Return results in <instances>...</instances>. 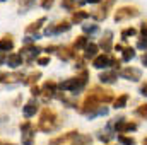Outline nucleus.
<instances>
[{
	"mask_svg": "<svg viewBox=\"0 0 147 145\" xmlns=\"http://www.w3.org/2000/svg\"><path fill=\"white\" fill-rule=\"evenodd\" d=\"M135 113H137L140 118H146L147 119V104H140L139 108L135 109Z\"/></svg>",
	"mask_w": 147,
	"mask_h": 145,
	"instance_id": "31",
	"label": "nucleus"
},
{
	"mask_svg": "<svg viewBox=\"0 0 147 145\" xmlns=\"http://www.w3.org/2000/svg\"><path fill=\"white\" fill-rule=\"evenodd\" d=\"M115 50H116V51H121V50H123V46H120V44H116V46H115Z\"/></svg>",
	"mask_w": 147,
	"mask_h": 145,
	"instance_id": "45",
	"label": "nucleus"
},
{
	"mask_svg": "<svg viewBox=\"0 0 147 145\" xmlns=\"http://www.w3.org/2000/svg\"><path fill=\"white\" fill-rule=\"evenodd\" d=\"M38 79H41V72H33V73H29L28 77H24L22 82H24L26 85H34Z\"/></svg>",
	"mask_w": 147,
	"mask_h": 145,
	"instance_id": "23",
	"label": "nucleus"
},
{
	"mask_svg": "<svg viewBox=\"0 0 147 145\" xmlns=\"http://www.w3.org/2000/svg\"><path fill=\"white\" fill-rule=\"evenodd\" d=\"M116 79H118L116 72H105V73H101V75H99V80H101L103 84H113Z\"/></svg>",
	"mask_w": 147,
	"mask_h": 145,
	"instance_id": "20",
	"label": "nucleus"
},
{
	"mask_svg": "<svg viewBox=\"0 0 147 145\" xmlns=\"http://www.w3.org/2000/svg\"><path fill=\"white\" fill-rule=\"evenodd\" d=\"M53 3H55V0H43V2H41V7H43L45 10H48V9L53 7Z\"/></svg>",
	"mask_w": 147,
	"mask_h": 145,
	"instance_id": "34",
	"label": "nucleus"
},
{
	"mask_svg": "<svg viewBox=\"0 0 147 145\" xmlns=\"http://www.w3.org/2000/svg\"><path fill=\"white\" fill-rule=\"evenodd\" d=\"M86 82H87V72L82 70V75H80V77H74V79H69V80L62 82V84H60V89L70 91L74 94H77V92L86 85Z\"/></svg>",
	"mask_w": 147,
	"mask_h": 145,
	"instance_id": "2",
	"label": "nucleus"
},
{
	"mask_svg": "<svg viewBox=\"0 0 147 145\" xmlns=\"http://www.w3.org/2000/svg\"><path fill=\"white\" fill-rule=\"evenodd\" d=\"M0 2H5V0H0Z\"/></svg>",
	"mask_w": 147,
	"mask_h": 145,
	"instance_id": "49",
	"label": "nucleus"
},
{
	"mask_svg": "<svg viewBox=\"0 0 147 145\" xmlns=\"http://www.w3.org/2000/svg\"><path fill=\"white\" fill-rule=\"evenodd\" d=\"M50 63V58L48 56H41V58H38V65H48Z\"/></svg>",
	"mask_w": 147,
	"mask_h": 145,
	"instance_id": "38",
	"label": "nucleus"
},
{
	"mask_svg": "<svg viewBox=\"0 0 147 145\" xmlns=\"http://www.w3.org/2000/svg\"><path fill=\"white\" fill-rule=\"evenodd\" d=\"M86 2H87V3H99L101 0H86Z\"/></svg>",
	"mask_w": 147,
	"mask_h": 145,
	"instance_id": "44",
	"label": "nucleus"
},
{
	"mask_svg": "<svg viewBox=\"0 0 147 145\" xmlns=\"http://www.w3.org/2000/svg\"><path fill=\"white\" fill-rule=\"evenodd\" d=\"M140 92H142V96H147V82L140 87Z\"/></svg>",
	"mask_w": 147,
	"mask_h": 145,
	"instance_id": "42",
	"label": "nucleus"
},
{
	"mask_svg": "<svg viewBox=\"0 0 147 145\" xmlns=\"http://www.w3.org/2000/svg\"><path fill=\"white\" fill-rule=\"evenodd\" d=\"M14 48V41L10 36H5L0 39V53H5V51H10Z\"/></svg>",
	"mask_w": 147,
	"mask_h": 145,
	"instance_id": "18",
	"label": "nucleus"
},
{
	"mask_svg": "<svg viewBox=\"0 0 147 145\" xmlns=\"http://www.w3.org/2000/svg\"><path fill=\"white\" fill-rule=\"evenodd\" d=\"M62 7L67 10H74L75 9V0H62Z\"/></svg>",
	"mask_w": 147,
	"mask_h": 145,
	"instance_id": "32",
	"label": "nucleus"
},
{
	"mask_svg": "<svg viewBox=\"0 0 147 145\" xmlns=\"http://www.w3.org/2000/svg\"><path fill=\"white\" fill-rule=\"evenodd\" d=\"M3 77H5V73H3V72H0V82L3 80Z\"/></svg>",
	"mask_w": 147,
	"mask_h": 145,
	"instance_id": "46",
	"label": "nucleus"
},
{
	"mask_svg": "<svg viewBox=\"0 0 147 145\" xmlns=\"http://www.w3.org/2000/svg\"><path fill=\"white\" fill-rule=\"evenodd\" d=\"M118 142L121 145H135V140L130 137H125L123 133H118Z\"/></svg>",
	"mask_w": 147,
	"mask_h": 145,
	"instance_id": "29",
	"label": "nucleus"
},
{
	"mask_svg": "<svg viewBox=\"0 0 147 145\" xmlns=\"http://www.w3.org/2000/svg\"><path fill=\"white\" fill-rule=\"evenodd\" d=\"M75 56L72 48H58V58L60 60H72Z\"/></svg>",
	"mask_w": 147,
	"mask_h": 145,
	"instance_id": "19",
	"label": "nucleus"
},
{
	"mask_svg": "<svg viewBox=\"0 0 147 145\" xmlns=\"http://www.w3.org/2000/svg\"><path fill=\"white\" fill-rule=\"evenodd\" d=\"M84 50H86V53H84V58H86V60H91V58H94V56L98 55V50H99V46H98V44H94V43H91V44L87 43V46H86Z\"/></svg>",
	"mask_w": 147,
	"mask_h": 145,
	"instance_id": "15",
	"label": "nucleus"
},
{
	"mask_svg": "<svg viewBox=\"0 0 147 145\" xmlns=\"http://www.w3.org/2000/svg\"><path fill=\"white\" fill-rule=\"evenodd\" d=\"M0 145H14V144H2V142H0Z\"/></svg>",
	"mask_w": 147,
	"mask_h": 145,
	"instance_id": "47",
	"label": "nucleus"
},
{
	"mask_svg": "<svg viewBox=\"0 0 147 145\" xmlns=\"http://www.w3.org/2000/svg\"><path fill=\"white\" fill-rule=\"evenodd\" d=\"M45 22H46V17H41V19H38L36 22H33V24H29V26L26 28V33H28V34H31V33H36V31L41 28V26H43V24H45Z\"/></svg>",
	"mask_w": 147,
	"mask_h": 145,
	"instance_id": "21",
	"label": "nucleus"
},
{
	"mask_svg": "<svg viewBox=\"0 0 147 145\" xmlns=\"http://www.w3.org/2000/svg\"><path fill=\"white\" fill-rule=\"evenodd\" d=\"M144 145H147V138H146V140H144Z\"/></svg>",
	"mask_w": 147,
	"mask_h": 145,
	"instance_id": "48",
	"label": "nucleus"
},
{
	"mask_svg": "<svg viewBox=\"0 0 147 145\" xmlns=\"http://www.w3.org/2000/svg\"><path fill=\"white\" fill-rule=\"evenodd\" d=\"M137 15H139V9L137 7H134V5H123V7H120L115 12V21L121 22V21H127V19H132V17H137Z\"/></svg>",
	"mask_w": 147,
	"mask_h": 145,
	"instance_id": "4",
	"label": "nucleus"
},
{
	"mask_svg": "<svg viewBox=\"0 0 147 145\" xmlns=\"http://www.w3.org/2000/svg\"><path fill=\"white\" fill-rule=\"evenodd\" d=\"M55 91H57V84H55L53 80H50V82H45V84H43V89H41V92H43L46 97H48V96L51 97L53 94H57Z\"/></svg>",
	"mask_w": 147,
	"mask_h": 145,
	"instance_id": "17",
	"label": "nucleus"
},
{
	"mask_svg": "<svg viewBox=\"0 0 147 145\" xmlns=\"http://www.w3.org/2000/svg\"><path fill=\"white\" fill-rule=\"evenodd\" d=\"M31 94L36 97V96H39V94H41V89H39L38 85H31Z\"/></svg>",
	"mask_w": 147,
	"mask_h": 145,
	"instance_id": "39",
	"label": "nucleus"
},
{
	"mask_svg": "<svg viewBox=\"0 0 147 145\" xmlns=\"http://www.w3.org/2000/svg\"><path fill=\"white\" fill-rule=\"evenodd\" d=\"M24 80V75L21 72H14V73H5V77H3V80L2 82H5V84H14V82H22Z\"/></svg>",
	"mask_w": 147,
	"mask_h": 145,
	"instance_id": "14",
	"label": "nucleus"
},
{
	"mask_svg": "<svg viewBox=\"0 0 147 145\" xmlns=\"http://www.w3.org/2000/svg\"><path fill=\"white\" fill-rule=\"evenodd\" d=\"M99 140H101V142H110L111 135L110 133H103V135H99Z\"/></svg>",
	"mask_w": 147,
	"mask_h": 145,
	"instance_id": "40",
	"label": "nucleus"
},
{
	"mask_svg": "<svg viewBox=\"0 0 147 145\" xmlns=\"http://www.w3.org/2000/svg\"><path fill=\"white\" fill-rule=\"evenodd\" d=\"M110 60L111 58L106 53H105V55H99V56L96 55V56L92 58V67H94V68H105V67L110 65Z\"/></svg>",
	"mask_w": 147,
	"mask_h": 145,
	"instance_id": "9",
	"label": "nucleus"
},
{
	"mask_svg": "<svg viewBox=\"0 0 147 145\" xmlns=\"http://www.w3.org/2000/svg\"><path fill=\"white\" fill-rule=\"evenodd\" d=\"M135 33H137V31H135L134 28H128V29H123V31H121V38H123V39H127L128 36H134Z\"/></svg>",
	"mask_w": 147,
	"mask_h": 145,
	"instance_id": "33",
	"label": "nucleus"
},
{
	"mask_svg": "<svg viewBox=\"0 0 147 145\" xmlns=\"http://www.w3.org/2000/svg\"><path fill=\"white\" fill-rule=\"evenodd\" d=\"M142 63H144V65L147 67V51L144 53V56H142Z\"/></svg>",
	"mask_w": 147,
	"mask_h": 145,
	"instance_id": "43",
	"label": "nucleus"
},
{
	"mask_svg": "<svg viewBox=\"0 0 147 145\" xmlns=\"http://www.w3.org/2000/svg\"><path fill=\"white\" fill-rule=\"evenodd\" d=\"M39 51H41V48L36 46V44H33V43H31V44H26V46L21 48V55H22V56H28V58H29V63H31L38 55H39Z\"/></svg>",
	"mask_w": 147,
	"mask_h": 145,
	"instance_id": "6",
	"label": "nucleus"
},
{
	"mask_svg": "<svg viewBox=\"0 0 147 145\" xmlns=\"http://www.w3.org/2000/svg\"><path fill=\"white\" fill-rule=\"evenodd\" d=\"M137 46L142 48V50H147V36H142V39H139V44Z\"/></svg>",
	"mask_w": 147,
	"mask_h": 145,
	"instance_id": "36",
	"label": "nucleus"
},
{
	"mask_svg": "<svg viewBox=\"0 0 147 145\" xmlns=\"http://www.w3.org/2000/svg\"><path fill=\"white\" fill-rule=\"evenodd\" d=\"M91 14L89 12H84V10H79V12H74L72 15V22H75V24H79V22H82L84 19H87Z\"/></svg>",
	"mask_w": 147,
	"mask_h": 145,
	"instance_id": "24",
	"label": "nucleus"
},
{
	"mask_svg": "<svg viewBox=\"0 0 147 145\" xmlns=\"http://www.w3.org/2000/svg\"><path fill=\"white\" fill-rule=\"evenodd\" d=\"M34 2H36V0H21V14H22L24 10H29V9L34 5Z\"/></svg>",
	"mask_w": 147,
	"mask_h": 145,
	"instance_id": "30",
	"label": "nucleus"
},
{
	"mask_svg": "<svg viewBox=\"0 0 147 145\" xmlns=\"http://www.w3.org/2000/svg\"><path fill=\"white\" fill-rule=\"evenodd\" d=\"M75 138H77V140H75L72 145H91V142H92L91 137H84V135H77Z\"/></svg>",
	"mask_w": 147,
	"mask_h": 145,
	"instance_id": "28",
	"label": "nucleus"
},
{
	"mask_svg": "<svg viewBox=\"0 0 147 145\" xmlns=\"http://www.w3.org/2000/svg\"><path fill=\"white\" fill-rule=\"evenodd\" d=\"M140 33H142V36H147V22L140 24Z\"/></svg>",
	"mask_w": 147,
	"mask_h": 145,
	"instance_id": "41",
	"label": "nucleus"
},
{
	"mask_svg": "<svg viewBox=\"0 0 147 145\" xmlns=\"http://www.w3.org/2000/svg\"><path fill=\"white\" fill-rule=\"evenodd\" d=\"M22 63V55L21 53H10L7 56V65L9 67H19Z\"/></svg>",
	"mask_w": 147,
	"mask_h": 145,
	"instance_id": "16",
	"label": "nucleus"
},
{
	"mask_svg": "<svg viewBox=\"0 0 147 145\" xmlns=\"http://www.w3.org/2000/svg\"><path fill=\"white\" fill-rule=\"evenodd\" d=\"M110 65H113V68H120V67H121V62H120V60H116V58H111Z\"/></svg>",
	"mask_w": 147,
	"mask_h": 145,
	"instance_id": "37",
	"label": "nucleus"
},
{
	"mask_svg": "<svg viewBox=\"0 0 147 145\" xmlns=\"http://www.w3.org/2000/svg\"><path fill=\"white\" fill-rule=\"evenodd\" d=\"M72 26H70V22L69 21H63V22H58L57 26H53V28H46V34L50 36V34H58V33H63V31H69Z\"/></svg>",
	"mask_w": 147,
	"mask_h": 145,
	"instance_id": "7",
	"label": "nucleus"
},
{
	"mask_svg": "<svg viewBox=\"0 0 147 145\" xmlns=\"http://www.w3.org/2000/svg\"><path fill=\"white\" fill-rule=\"evenodd\" d=\"M128 103V94H121L116 101H115V108L116 109H121V108H125V104Z\"/></svg>",
	"mask_w": 147,
	"mask_h": 145,
	"instance_id": "27",
	"label": "nucleus"
},
{
	"mask_svg": "<svg viewBox=\"0 0 147 145\" xmlns=\"http://www.w3.org/2000/svg\"><path fill=\"white\" fill-rule=\"evenodd\" d=\"M99 104H101V101H99L98 94L94 92V89H91V92L86 96V99H84V103H82V106H80L79 111L82 114H91L92 111H96V109L99 108Z\"/></svg>",
	"mask_w": 147,
	"mask_h": 145,
	"instance_id": "3",
	"label": "nucleus"
},
{
	"mask_svg": "<svg viewBox=\"0 0 147 145\" xmlns=\"http://www.w3.org/2000/svg\"><path fill=\"white\" fill-rule=\"evenodd\" d=\"M113 3H115V0H106L105 5L98 10V14H92V17H94L96 21H103V19H106V17H108V12H110V9H111Z\"/></svg>",
	"mask_w": 147,
	"mask_h": 145,
	"instance_id": "8",
	"label": "nucleus"
},
{
	"mask_svg": "<svg viewBox=\"0 0 147 145\" xmlns=\"http://www.w3.org/2000/svg\"><path fill=\"white\" fill-rule=\"evenodd\" d=\"M120 77L127 79V80H132V82H137L142 79V72L139 68H134V67H127L123 70H120Z\"/></svg>",
	"mask_w": 147,
	"mask_h": 145,
	"instance_id": "5",
	"label": "nucleus"
},
{
	"mask_svg": "<svg viewBox=\"0 0 147 145\" xmlns=\"http://www.w3.org/2000/svg\"><path fill=\"white\" fill-rule=\"evenodd\" d=\"M82 28H84V33H87V34H89V33L92 34V33L98 31V26H94V24H92V26H82Z\"/></svg>",
	"mask_w": 147,
	"mask_h": 145,
	"instance_id": "35",
	"label": "nucleus"
},
{
	"mask_svg": "<svg viewBox=\"0 0 147 145\" xmlns=\"http://www.w3.org/2000/svg\"><path fill=\"white\" fill-rule=\"evenodd\" d=\"M121 51H123V62H130V60L135 56V50H134L132 46H127V48H123Z\"/></svg>",
	"mask_w": 147,
	"mask_h": 145,
	"instance_id": "25",
	"label": "nucleus"
},
{
	"mask_svg": "<svg viewBox=\"0 0 147 145\" xmlns=\"http://www.w3.org/2000/svg\"><path fill=\"white\" fill-rule=\"evenodd\" d=\"M55 128H58V118H57V113L50 108H45L41 111V116H39V123H38V130L45 132V133H50L53 132Z\"/></svg>",
	"mask_w": 147,
	"mask_h": 145,
	"instance_id": "1",
	"label": "nucleus"
},
{
	"mask_svg": "<svg viewBox=\"0 0 147 145\" xmlns=\"http://www.w3.org/2000/svg\"><path fill=\"white\" fill-rule=\"evenodd\" d=\"M38 109H39V108H38L36 99H31V101L22 108V113H24V116H26V118H31V116H34V114L38 113Z\"/></svg>",
	"mask_w": 147,
	"mask_h": 145,
	"instance_id": "11",
	"label": "nucleus"
},
{
	"mask_svg": "<svg viewBox=\"0 0 147 145\" xmlns=\"http://www.w3.org/2000/svg\"><path fill=\"white\" fill-rule=\"evenodd\" d=\"M111 38H113V33L111 31H106L105 36L101 38V41H99V46L105 50V53H110L111 51V46H113L111 44Z\"/></svg>",
	"mask_w": 147,
	"mask_h": 145,
	"instance_id": "12",
	"label": "nucleus"
},
{
	"mask_svg": "<svg viewBox=\"0 0 147 145\" xmlns=\"http://www.w3.org/2000/svg\"><path fill=\"white\" fill-rule=\"evenodd\" d=\"M115 128H116L118 133H125V132H134V130H137V125H135V123H125V121L120 119V121L115 125Z\"/></svg>",
	"mask_w": 147,
	"mask_h": 145,
	"instance_id": "13",
	"label": "nucleus"
},
{
	"mask_svg": "<svg viewBox=\"0 0 147 145\" xmlns=\"http://www.w3.org/2000/svg\"><path fill=\"white\" fill-rule=\"evenodd\" d=\"M92 89H94V92L98 94V97H99L101 103H111V101H113V92H111V91L101 89V87H92Z\"/></svg>",
	"mask_w": 147,
	"mask_h": 145,
	"instance_id": "10",
	"label": "nucleus"
},
{
	"mask_svg": "<svg viewBox=\"0 0 147 145\" xmlns=\"http://www.w3.org/2000/svg\"><path fill=\"white\" fill-rule=\"evenodd\" d=\"M79 133L77 132H70V133H67V135H63V137H60V138H53V140H50V145H60L63 144L65 140H69V138H75Z\"/></svg>",
	"mask_w": 147,
	"mask_h": 145,
	"instance_id": "22",
	"label": "nucleus"
},
{
	"mask_svg": "<svg viewBox=\"0 0 147 145\" xmlns=\"http://www.w3.org/2000/svg\"><path fill=\"white\" fill-rule=\"evenodd\" d=\"M87 46V38L86 36H77L75 38V43H74V48L75 50H82Z\"/></svg>",
	"mask_w": 147,
	"mask_h": 145,
	"instance_id": "26",
	"label": "nucleus"
}]
</instances>
